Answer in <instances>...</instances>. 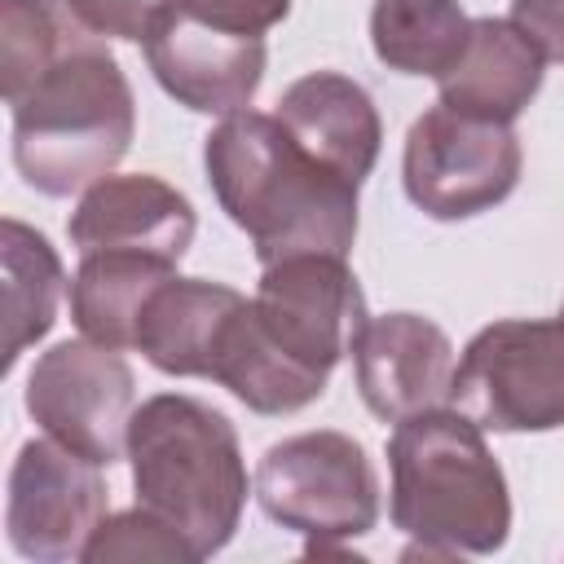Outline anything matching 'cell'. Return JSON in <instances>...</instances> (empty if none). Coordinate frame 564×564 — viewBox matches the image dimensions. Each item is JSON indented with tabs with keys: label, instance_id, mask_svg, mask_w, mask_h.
Masks as SVG:
<instances>
[{
	"label": "cell",
	"instance_id": "1",
	"mask_svg": "<svg viewBox=\"0 0 564 564\" xmlns=\"http://www.w3.org/2000/svg\"><path fill=\"white\" fill-rule=\"evenodd\" d=\"M203 167L220 212L251 238L260 269L308 251H352L361 185L317 163L278 115H225L203 141Z\"/></svg>",
	"mask_w": 564,
	"mask_h": 564
},
{
	"label": "cell",
	"instance_id": "2",
	"mask_svg": "<svg viewBox=\"0 0 564 564\" xmlns=\"http://www.w3.org/2000/svg\"><path fill=\"white\" fill-rule=\"evenodd\" d=\"M392 524L414 542L405 555H494L511 533L507 476L485 427L463 410L410 414L388 436Z\"/></svg>",
	"mask_w": 564,
	"mask_h": 564
},
{
	"label": "cell",
	"instance_id": "3",
	"mask_svg": "<svg viewBox=\"0 0 564 564\" xmlns=\"http://www.w3.org/2000/svg\"><path fill=\"white\" fill-rule=\"evenodd\" d=\"M9 110L13 167L44 198H70L110 176L137 132L132 84L97 31H84Z\"/></svg>",
	"mask_w": 564,
	"mask_h": 564
},
{
	"label": "cell",
	"instance_id": "4",
	"mask_svg": "<svg viewBox=\"0 0 564 564\" xmlns=\"http://www.w3.org/2000/svg\"><path fill=\"white\" fill-rule=\"evenodd\" d=\"M128 463L137 502L172 520L198 560L229 546L247 507V463L234 423L185 392H159L132 410Z\"/></svg>",
	"mask_w": 564,
	"mask_h": 564
},
{
	"label": "cell",
	"instance_id": "5",
	"mask_svg": "<svg viewBox=\"0 0 564 564\" xmlns=\"http://www.w3.org/2000/svg\"><path fill=\"white\" fill-rule=\"evenodd\" d=\"M260 511L308 538V555L366 538L379 524V476L348 432H300L264 449L256 467Z\"/></svg>",
	"mask_w": 564,
	"mask_h": 564
},
{
	"label": "cell",
	"instance_id": "6",
	"mask_svg": "<svg viewBox=\"0 0 564 564\" xmlns=\"http://www.w3.org/2000/svg\"><path fill=\"white\" fill-rule=\"evenodd\" d=\"M449 401L485 432L564 427V313L480 326L454 366Z\"/></svg>",
	"mask_w": 564,
	"mask_h": 564
},
{
	"label": "cell",
	"instance_id": "7",
	"mask_svg": "<svg viewBox=\"0 0 564 564\" xmlns=\"http://www.w3.org/2000/svg\"><path fill=\"white\" fill-rule=\"evenodd\" d=\"M520 137L511 123L476 119L436 101L405 132V198L432 220H471L498 207L520 181Z\"/></svg>",
	"mask_w": 564,
	"mask_h": 564
},
{
	"label": "cell",
	"instance_id": "8",
	"mask_svg": "<svg viewBox=\"0 0 564 564\" xmlns=\"http://www.w3.org/2000/svg\"><path fill=\"white\" fill-rule=\"evenodd\" d=\"M137 410V379L119 348L93 339H62L35 357L26 375V414L44 436L110 467L128 454Z\"/></svg>",
	"mask_w": 564,
	"mask_h": 564
},
{
	"label": "cell",
	"instance_id": "9",
	"mask_svg": "<svg viewBox=\"0 0 564 564\" xmlns=\"http://www.w3.org/2000/svg\"><path fill=\"white\" fill-rule=\"evenodd\" d=\"M106 480L101 467L62 441H26L9 467L4 529L9 546L35 564L84 560L88 538L106 520Z\"/></svg>",
	"mask_w": 564,
	"mask_h": 564
},
{
	"label": "cell",
	"instance_id": "10",
	"mask_svg": "<svg viewBox=\"0 0 564 564\" xmlns=\"http://www.w3.org/2000/svg\"><path fill=\"white\" fill-rule=\"evenodd\" d=\"M256 313L278 348L322 379H330V370L352 357V344L370 322L357 273L344 264V256L322 251L264 264Z\"/></svg>",
	"mask_w": 564,
	"mask_h": 564
},
{
	"label": "cell",
	"instance_id": "11",
	"mask_svg": "<svg viewBox=\"0 0 564 564\" xmlns=\"http://www.w3.org/2000/svg\"><path fill=\"white\" fill-rule=\"evenodd\" d=\"M145 62L167 97L194 115H238L264 79V35H229L172 4L145 35Z\"/></svg>",
	"mask_w": 564,
	"mask_h": 564
},
{
	"label": "cell",
	"instance_id": "12",
	"mask_svg": "<svg viewBox=\"0 0 564 564\" xmlns=\"http://www.w3.org/2000/svg\"><path fill=\"white\" fill-rule=\"evenodd\" d=\"M454 344L419 313L370 317L352 344V375L366 410L383 423L436 410L454 388Z\"/></svg>",
	"mask_w": 564,
	"mask_h": 564
},
{
	"label": "cell",
	"instance_id": "13",
	"mask_svg": "<svg viewBox=\"0 0 564 564\" xmlns=\"http://www.w3.org/2000/svg\"><path fill=\"white\" fill-rule=\"evenodd\" d=\"M194 203L150 176V172H132V176H101L93 181L75 212H70V242L84 251H137V256H154L163 264H181V256L194 242Z\"/></svg>",
	"mask_w": 564,
	"mask_h": 564
},
{
	"label": "cell",
	"instance_id": "14",
	"mask_svg": "<svg viewBox=\"0 0 564 564\" xmlns=\"http://www.w3.org/2000/svg\"><path fill=\"white\" fill-rule=\"evenodd\" d=\"M278 123L330 172L361 185L383 145V123L375 110V97L339 75V70H308L278 97Z\"/></svg>",
	"mask_w": 564,
	"mask_h": 564
},
{
	"label": "cell",
	"instance_id": "15",
	"mask_svg": "<svg viewBox=\"0 0 564 564\" xmlns=\"http://www.w3.org/2000/svg\"><path fill=\"white\" fill-rule=\"evenodd\" d=\"M542 48L511 18H471L458 62L436 79L449 110L516 123L542 88Z\"/></svg>",
	"mask_w": 564,
	"mask_h": 564
},
{
	"label": "cell",
	"instance_id": "16",
	"mask_svg": "<svg viewBox=\"0 0 564 564\" xmlns=\"http://www.w3.org/2000/svg\"><path fill=\"white\" fill-rule=\"evenodd\" d=\"M242 300L247 295L225 282L172 273L141 308L137 352L172 379H212L225 326Z\"/></svg>",
	"mask_w": 564,
	"mask_h": 564
},
{
	"label": "cell",
	"instance_id": "17",
	"mask_svg": "<svg viewBox=\"0 0 564 564\" xmlns=\"http://www.w3.org/2000/svg\"><path fill=\"white\" fill-rule=\"evenodd\" d=\"M212 383L229 388L256 414H295V410L313 405L330 379L291 361L278 348V339L264 330L256 300H242L225 326V339H220V352L212 366Z\"/></svg>",
	"mask_w": 564,
	"mask_h": 564
},
{
	"label": "cell",
	"instance_id": "18",
	"mask_svg": "<svg viewBox=\"0 0 564 564\" xmlns=\"http://www.w3.org/2000/svg\"><path fill=\"white\" fill-rule=\"evenodd\" d=\"M176 273L154 256L137 251H84L70 278V322L84 339L106 348H137V322L145 300Z\"/></svg>",
	"mask_w": 564,
	"mask_h": 564
},
{
	"label": "cell",
	"instance_id": "19",
	"mask_svg": "<svg viewBox=\"0 0 564 564\" xmlns=\"http://www.w3.org/2000/svg\"><path fill=\"white\" fill-rule=\"evenodd\" d=\"M0 260H4V326H9L4 375H9L18 366V357L53 330L66 269H62V256L53 251V242L13 216L0 220Z\"/></svg>",
	"mask_w": 564,
	"mask_h": 564
},
{
	"label": "cell",
	"instance_id": "20",
	"mask_svg": "<svg viewBox=\"0 0 564 564\" xmlns=\"http://www.w3.org/2000/svg\"><path fill=\"white\" fill-rule=\"evenodd\" d=\"M471 18L458 0H375L370 9V44L375 57L397 75L441 79L463 44Z\"/></svg>",
	"mask_w": 564,
	"mask_h": 564
},
{
	"label": "cell",
	"instance_id": "21",
	"mask_svg": "<svg viewBox=\"0 0 564 564\" xmlns=\"http://www.w3.org/2000/svg\"><path fill=\"white\" fill-rule=\"evenodd\" d=\"M88 26L66 0H0V84L18 101Z\"/></svg>",
	"mask_w": 564,
	"mask_h": 564
},
{
	"label": "cell",
	"instance_id": "22",
	"mask_svg": "<svg viewBox=\"0 0 564 564\" xmlns=\"http://www.w3.org/2000/svg\"><path fill=\"white\" fill-rule=\"evenodd\" d=\"M84 564H198L194 542L150 507L106 516L84 546Z\"/></svg>",
	"mask_w": 564,
	"mask_h": 564
},
{
	"label": "cell",
	"instance_id": "23",
	"mask_svg": "<svg viewBox=\"0 0 564 564\" xmlns=\"http://www.w3.org/2000/svg\"><path fill=\"white\" fill-rule=\"evenodd\" d=\"M70 13L97 31V35H110V40H137L145 44L150 26L176 4V0H66Z\"/></svg>",
	"mask_w": 564,
	"mask_h": 564
},
{
	"label": "cell",
	"instance_id": "24",
	"mask_svg": "<svg viewBox=\"0 0 564 564\" xmlns=\"http://www.w3.org/2000/svg\"><path fill=\"white\" fill-rule=\"evenodd\" d=\"M189 18L229 31V35H264L291 13V0H176Z\"/></svg>",
	"mask_w": 564,
	"mask_h": 564
},
{
	"label": "cell",
	"instance_id": "25",
	"mask_svg": "<svg viewBox=\"0 0 564 564\" xmlns=\"http://www.w3.org/2000/svg\"><path fill=\"white\" fill-rule=\"evenodd\" d=\"M511 22L542 48L546 62H564V0H511Z\"/></svg>",
	"mask_w": 564,
	"mask_h": 564
}]
</instances>
